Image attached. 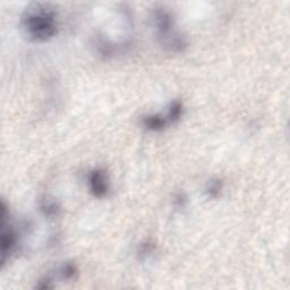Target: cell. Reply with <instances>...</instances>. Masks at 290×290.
<instances>
[{
    "instance_id": "6da1fadb",
    "label": "cell",
    "mask_w": 290,
    "mask_h": 290,
    "mask_svg": "<svg viewBox=\"0 0 290 290\" xmlns=\"http://www.w3.org/2000/svg\"><path fill=\"white\" fill-rule=\"evenodd\" d=\"M22 25L32 40L47 41L58 32L57 12L49 3H32L23 14Z\"/></svg>"
},
{
    "instance_id": "7a4b0ae2",
    "label": "cell",
    "mask_w": 290,
    "mask_h": 290,
    "mask_svg": "<svg viewBox=\"0 0 290 290\" xmlns=\"http://www.w3.org/2000/svg\"><path fill=\"white\" fill-rule=\"evenodd\" d=\"M154 22L159 37L162 39V43L167 44L175 51L182 50V48L186 47L184 37L174 32V20L170 13L164 8H155Z\"/></svg>"
},
{
    "instance_id": "3957f363",
    "label": "cell",
    "mask_w": 290,
    "mask_h": 290,
    "mask_svg": "<svg viewBox=\"0 0 290 290\" xmlns=\"http://www.w3.org/2000/svg\"><path fill=\"white\" fill-rule=\"evenodd\" d=\"M89 186L90 191L95 198H105L108 194L109 182L107 172L102 169H96L93 170L89 176Z\"/></svg>"
},
{
    "instance_id": "277c9868",
    "label": "cell",
    "mask_w": 290,
    "mask_h": 290,
    "mask_svg": "<svg viewBox=\"0 0 290 290\" xmlns=\"http://www.w3.org/2000/svg\"><path fill=\"white\" fill-rule=\"evenodd\" d=\"M17 244V235L12 226L6 227L2 223L1 234V263H5L6 258L12 252L15 250Z\"/></svg>"
},
{
    "instance_id": "5b68a950",
    "label": "cell",
    "mask_w": 290,
    "mask_h": 290,
    "mask_svg": "<svg viewBox=\"0 0 290 290\" xmlns=\"http://www.w3.org/2000/svg\"><path fill=\"white\" fill-rule=\"evenodd\" d=\"M168 120L160 115H150L143 118V126L148 130L160 132L167 125Z\"/></svg>"
},
{
    "instance_id": "8992f818",
    "label": "cell",
    "mask_w": 290,
    "mask_h": 290,
    "mask_svg": "<svg viewBox=\"0 0 290 290\" xmlns=\"http://www.w3.org/2000/svg\"><path fill=\"white\" fill-rule=\"evenodd\" d=\"M182 115V105L179 101L172 102L168 109L167 120L170 123H176L181 119Z\"/></svg>"
},
{
    "instance_id": "52a82bcc",
    "label": "cell",
    "mask_w": 290,
    "mask_h": 290,
    "mask_svg": "<svg viewBox=\"0 0 290 290\" xmlns=\"http://www.w3.org/2000/svg\"><path fill=\"white\" fill-rule=\"evenodd\" d=\"M221 189H222V181H219V179H215V181H211L209 182L208 189H206V193L210 198L216 199L219 196Z\"/></svg>"
},
{
    "instance_id": "ba28073f",
    "label": "cell",
    "mask_w": 290,
    "mask_h": 290,
    "mask_svg": "<svg viewBox=\"0 0 290 290\" xmlns=\"http://www.w3.org/2000/svg\"><path fill=\"white\" fill-rule=\"evenodd\" d=\"M77 273V269L72 264H66L63 269V275L66 279L74 278V275Z\"/></svg>"
},
{
    "instance_id": "9c48e42d",
    "label": "cell",
    "mask_w": 290,
    "mask_h": 290,
    "mask_svg": "<svg viewBox=\"0 0 290 290\" xmlns=\"http://www.w3.org/2000/svg\"><path fill=\"white\" fill-rule=\"evenodd\" d=\"M154 251V245L150 243H145L142 245L140 250V255H144V256H147V255H151Z\"/></svg>"
},
{
    "instance_id": "30bf717a",
    "label": "cell",
    "mask_w": 290,
    "mask_h": 290,
    "mask_svg": "<svg viewBox=\"0 0 290 290\" xmlns=\"http://www.w3.org/2000/svg\"><path fill=\"white\" fill-rule=\"evenodd\" d=\"M186 202H187V199H186L184 194H178L177 198H176V203H177L179 208H184Z\"/></svg>"
}]
</instances>
